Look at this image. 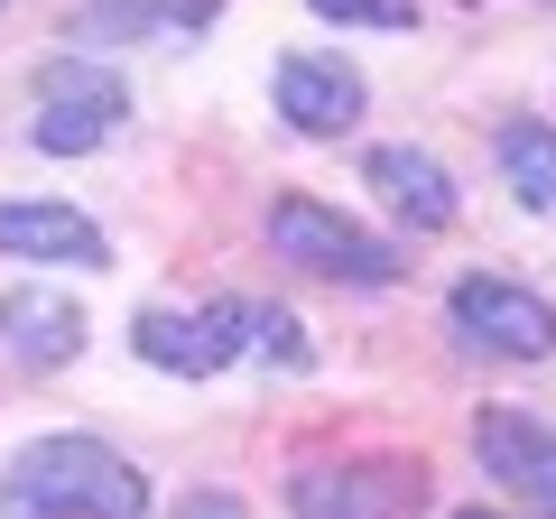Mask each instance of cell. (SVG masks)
<instances>
[{"instance_id":"8992f818","label":"cell","mask_w":556,"mask_h":519,"mask_svg":"<svg viewBox=\"0 0 556 519\" xmlns=\"http://www.w3.org/2000/svg\"><path fill=\"white\" fill-rule=\"evenodd\" d=\"M445 316H455L464 343H482V353H501V362H547L556 353V306L529 298L519 279H455Z\"/></svg>"},{"instance_id":"5b68a950","label":"cell","mask_w":556,"mask_h":519,"mask_svg":"<svg viewBox=\"0 0 556 519\" xmlns=\"http://www.w3.org/2000/svg\"><path fill=\"white\" fill-rule=\"evenodd\" d=\"M427 473L399 455H353V464H306L288 482V510L298 519H417Z\"/></svg>"},{"instance_id":"6da1fadb","label":"cell","mask_w":556,"mask_h":519,"mask_svg":"<svg viewBox=\"0 0 556 519\" xmlns=\"http://www.w3.org/2000/svg\"><path fill=\"white\" fill-rule=\"evenodd\" d=\"M0 519H149V482L102 436H38L0 473Z\"/></svg>"},{"instance_id":"9c48e42d","label":"cell","mask_w":556,"mask_h":519,"mask_svg":"<svg viewBox=\"0 0 556 519\" xmlns=\"http://www.w3.org/2000/svg\"><path fill=\"white\" fill-rule=\"evenodd\" d=\"M0 343H10V362H28V371H65V362L84 353V306L65 298V288H0Z\"/></svg>"},{"instance_id":"2e32d148","label":"cell","mask_w":556,"mask_h":519,"mask_svg":"<svg viewBox=\"0 0 556 519\" xmlns=\"http://www.w3.org/2000/svg\"><path fill=\"white\" fill-rule=\"evenodd\" d=\"M455 519H501V510H482V501H473V510H455Z\"/></svg>"},{"instance_id":"5bb4252c","label":"cell","mask_w":556,"mask_h":519,"mask_svg":"<svg viewBox=\"0 0 556 519\" xmlns=\"http://www.w3.org/2000/svg\"><path fill=\"white\" fill-rule=\"evenodd\" d=\"M251 343H269L288 371H306V362H316V343H306V325L288 316V306H260V334H251Z\"/></svg>"},{"instance_id":"277c9868","label":"cell","mask_w":556,"mask_h":519,"mask_svg":"<svg viewBox=\"0 0 556 519\" xmlns=\"http://www.w3.org/2000/svg\"><path fill=\"white\" fill-rule=\"evenodd\" d=\"M260 334V306L251 298H204L195 316H177V306H149V316H130V353L149 362V371H177V380H214L223 362H241Z\"/></svg>"},{"instance_id":"8fae6325","label":"cell","mask_w":556,"mask_h":519,"mask_svg":"<svg viewBox=\"0 0 556 519\" xmlns=\"http://www.w3.org/2000/svg\"><path fill=\"white\" fill-rule=\"evenodd\" d=\"M362 177L380 186V204H390L408 232H445V223H455V177H445L427 149H399V140H390V149L362 159Z\"/></svg>"},{"instance_id":"3957f363","label":"cell","mask_w":556,"mask_h":519,"mask_svg":"<svg viewBox=\"0 0 556 519\" xmlns=\"http://www.w3.org/2000/svg\"><path fill=\"white\" fill-rule=\"evenodd\" d=\"M121 121H130V84L112 65H93V56H47L38 65V121H28V140L47 159H84V149L112 140Z\"/></svg>"},{"instance_id":"ba28073f","label":"cell","mask_w":556,"mask_h":519,"mask_svg":"<svg viewBox=\"0 0 556 519\" xmlns=\"http://www.w3.org/2000/svg\"><path fill=\"white\" fill-rule=\"evenodd\" d=\"M269 93H278V112H288V130H306V140H343L362 121V102H371L343 56H278Z\"/></svg>"},{"instance_id":"30bf717a","label":"cell","mask_w":556,"mask_h":519,"mask_svg":"<svg viewBox=\"0 0 556 519\" xmlns=\"http://www.w3.org/2000/svg\"><path fill=\"white\" fill-rule=\"evenodd\" d=\"M0 251L10 260H56V269H102V223L75 214V204H0Z\"/></svg>"},{"instance_id":"7a4b0ae2","label":"cell","mask_w":556,"mask_h":519,"mask_svg":"<svg viewBox=\"0 0 556 519\" xmlns=\"http://www.w3.org/2000/svg\"><path fill=\"white\" fill-rule=\"evenodd\" d=\"M269 241H278V260H298V269H316V279H334V288H390L399 269H408L380 232H362L353 214H334V204H316V195H278L269 204Z\"/></svg>"},{"instance_id":"52a82bcc","label":"cell","mask_w":556,"mask_h":519,"mask_svg":"<svg viewBox=\"0 0 556 519\" xmlns=\"http://www.w3.org/2000/svg\"><path fill=\"white\" fill-rule=\"evenodd\" d=\"M473 455H482V473H492L519 510L556 519V427L547 418H529V408H482L473 418Z\"/></svg>"},{"instance_id":"9a60e30c","label":"cell","mask_w":556,"mask_h":519,"mask_svg":"<svg viewBox=\"0 0 556 519\" xmlns=\"http://www.w3.org/2000/svg\"><path fill=\"white\" fill-rule=\"evenodd\" d=\"M177 519H251V510H241L232 492H186V501H177Z\"/></svg>"},{"instance_id":"4fadbf2b","label":"cell","mask_w":556,"mask_h":519,"mask_svg":"<svg viewBox=\"0 0 556 519\" xmlns=\"http://www.w3.org/2000/svg\"><path fill=\"white\" fill-rule=\"evenodd\" d=\"M334 28H417V0H306Z\"/></svg>"},{"instance_id":"7c38bea8","label":"cell","mask_w":556,"mask_h":519,"mask_svg":"<svg viewBox=\"0 0 556 519\" xmlns=\"http://www.w3.org/2000/svg\"><path fill=\"white\" fill-rule=\"evenodd\" d=\"M501 177L519 186L529 214H556V130L547 121H510L501 130Z\"/></svg>"}]
</instances>
